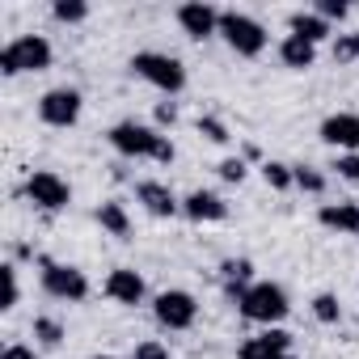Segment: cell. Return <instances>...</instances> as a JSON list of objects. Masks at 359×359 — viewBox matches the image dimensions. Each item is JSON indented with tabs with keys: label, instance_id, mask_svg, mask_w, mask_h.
Masks as SVG:
<instances>
[{
	"label": "cell",
	"instance_id": "cell-1",
	"mask_svg": "<svg viewBox=\"0 0 359 359\" xmlns=\"http://www.w3.org/2000/svg\"><path fill=\"white\" fill-rule=\"evenodd\" d=\"M131 72L140 81L156 85L161 93H182L187 89V68L177 64L173 55H165V51H140V55H131Z\"/></svg>",
	"mask_w": 359,
	"mask_h": 359
},
{
	"label": "cell",
	"instance_id": "cell-2",
	"mask_svg": "<svg viewBox=\"0 0 359 359\" xmlns=\"http://www.w3.org/2000/svg\"><path fill=\"white\" fill-rule=\"evenodd\" d=\"M237 309H241V317H245V321H254V325H266V330H271V325H279V321L287 317V309H292V304H287V292H283L279 283H271V279H266V283H254Z\"/></svg>",
	"mask_w": 359,
	"mask_h": 359
},
{
	"label": "cell",
	"instance_id": "cell-3",
	"mask_svg": "<svg viewBox=\"0 0 359 359\" xmlns=\"http://www.w3.org/2000/svg\"><path fill=\"white\" fill-rule=\"evenodd\" d=\"M51 68V43L43 34H22L0 51V72L18 76V72H47Z\"/></svg>",
	"mask_w": 359,
	"mask_h": 359
},
{
	"label": "cell",
	"instance_id": "cell-4",
	"mask_svg": "<svg viewBox=\"0 0 359 359\" xmlns=\"http://www.w3.org/2000/svg\"><path fill=\"white\" fill-rule=\"evenodd\" d=\"M220 39L241 55V60H254L266 51V30L262 22H254L250 13H237V9H224L220 13Z\"/></svg>",
	"mask_w": 359,
	"mask_h": 359
},
{
	"label": "cell",
	"instance_id": "cell-5",
	"mask_svg": "<svg viewBox=\"0 0 359 359\" xmlns=\"http://www.w3.org/2000/svg\"><path fill=\"white\" fill-rule=\"evenodd\" d=\"M161 140H165V135H161L156 127L135 123V118H123V123H114V127H110V144H114V152L135 156V161H156Z\"/></svg>",
	"mask_w": 359,
	"mask_h": 359
},
{
	"label": "cell",
	"instance_id": "cell-6",
	"mask_svg": "<svg viewBox=\"0 0 359 359\" xmlns=\"http://www.w3.org/2000/svg\"><path fill=\"white\" fill-rule=\"evenodd\" d=\"M39 266H43V287H47V296L68 300V304H81V300L89 296V279H85V271L64 266V262H55V258H43V254H39Z\"/></svg>",
	"mask_w": 359,
	"mask_h": 359
},
{
	"label": "cell",
	"instance_id": "cell-7",
	"mask_svg": "<svg viewBox=\"0 0 359 359\" xmlns=\"http://www.w3.org/2000/svg\"><path fill=\"white\" fill-rule=\"evenodd\" d=\"M22 195H26L39 212H64V208L72 203V187L64 182L60 173H51V169L30 173V177H26V187H22Z\"/></svg>",
	"mask_w": 359,
	"mask_h": 359
},
{
	"label": "cell",
	"instance_id": "cell-8",
	"mask_svg": "<svg viewBox=\"0 0 359 359\" xmlns=\"http://www.w3.org/2000/svg\"><path fill=\"white\" fill-rule=\"evenodd\" d=\"M152 317H156L161 330H191L195 317H199V304H195L191 292L169 287V292H161V296L152 300Z\"/></svg>",
	"mask_w": 359,
	"mask_h": 359
},
{
	"label": "cell",
	"instance_id": "cell-9",
	"mask_svg": "<svg viewBox=\"0 0 359 359\" xmlns=\"http://www.w3.org/2000/svg\"><path fill=\"white\" fill-rule=\"evenodd\" d=\"M81 106H85L81 89L60 85V89H47V93L39 97V118H43L47 127H72V123L81 118Z\"/></svg>",
	"mask_w": 359,
	"mask_h": 359
},
{
	"label": "cell",
	"instance_id": "cell-10",
	"mask_svg": "<svg viewBox=\"0 0 359 359\" xmlns=\"http://www.w3.org/2000/svg\"><path fill=\"white\" fill-rule=\"evenodd\" d=\"M177 26H182L195 43H203V39L220 34V9L203 5V0H187V5L177 9Z\"/></svg>",
	"mask_w": 359,
	"mask_h": 359
},
{
	"label": "cell",
	"instance_id": "cell-11",
	"mask_svg": "<svg viewBox=\"0 0 359 359\" xmlns=\"http://www.w3.org/2000/svg\"><path fill=\"white\" fill-rule=\"evenodd\" d=\"M279 355H292V334L279 330V325H271V330L245 338L241 351H237V359H279Z\"/></svg>",
	"mask_w": 359,
	"mask_h": 359
},
{
	"label": "cell",
	"instance_id": "cell-12",
	"mask_svg": "<svg viewBox=\"0 0 359 359\" xmlns=\"http://www.w3.org/2000/svg\"><path fill=\"white\" fill-rule=\"evenodd\" d=\"M321 140L330 148H342V152H359V114L351 110H338L321 123Z\"/></svg>",
	"mask_w": 359,
	"mask_h": 359
},
{
	"label": "cell",
	"instance_id": "cell-13",
	"mask_svg": "<svg viewBox=\"0 0 359 359\" xmlns=\"http://www.w3.org/2000/svg\"><path fill=\"white\" fill-rule=\"evenodd\" d=\"M135 199H140L144 212L156 216V220H173L177 212H182V199H173V191H169L165 182H140V187H135Z\"/></svg>",
	"mask_w": 359,
	"mask_h": 359
},
{
	"label": "cell",
	"instance_id": "cell-14",
	"mask_svg": "<svg viewBox=\"0 0 359 359\" xmlns=\"http://www.w3.org/2000/svg\"><path fill=\"white\" fill-rule=\"evenodd\" d=\"M182 212H187L195 224H216V220L229 216V203H224L216 191H191V195L182 199Z\"/></svg>",
	"mask_w": 359,
	"mask_h": 359
},
{
	"label": "cell",
	"instance_id": "cell-15",
	"mask_svg": "<svg viewBox=\"0 0 359 359\" xmlns=\"http://www.w3.org/2000/svg\"><path fill=\"white\" fill-rule=\"evenodd\" d=\"M102 292L114 300V304H140L144 300V279L135 275V271H127V266H118V271H110L106 275V283H102Z\"/></svg>",
	"mask_w": 359,
	"mask_h": 359
},
{
	"label": "cell",
	"instance_id": "cell-16",
	"mask_svg": "<svg viewBox=\"0 0 359 359\" xmlns=\"http://www.w3.org/2000/svg\"><path fill=\"white\" fill-rule=\"evenodd\" d=\"M220 279H224V296H229L233 304H241L245 292L254 287V283H250V279H254V262H250V258H224V262H220Z\"/></svg>",
	"mask_w": 359,
	"mask_h": 359
},
{
	"label": "cell",
	"instance_id": "cell-17",
	"mask_svg": "<svg viewBox=\"0 0 359 359\" xmlns=\"http://www.w3.org/2000/svg\"><path fill=\"white\" fill-rule=\"evenodd\" d=\"M317 220H321L325 229H334V233L355 237V233H359V203H321Z\"/></svg>",
	"mask_w": 359,
	"mask_h": 359
},
{
	"label": "cell",
	"instance_id": "cell-18",
	"mask_svg": "<svg viewBox=\"0 0 359 359\" xmlns=\"http://www.w3.org/2000/svg\"><path fill=\"white\" fill-rule=\"evenodd\" d=\"M287 30H292L296 39H304V43H313V47L330 39V22H325V18H317V13H304V9L287 18Z\"/></svg>",
	"mask_w": 359,
	"mask_h": 359
},
{
	"label": "cell",
	"instance_id": "cell-19",
	"mask_svg": "<svg viewBox=\"0 0 359 359\" xmlns=\"http://www.w3.org/2000/svg\"><path fill=\"white\" fill-rule=\"evenodd\" d=\"M279 60H283V68L304 72V68H313V64H317V47H313V43H304V39H296V34H287V39L279 43Z\"/></svg>",
	"mask_w": 359,
	"mask_h": 359
},
{
	"label": "cell",
	"instance_id": "cell-20",
	"mask_svg": "<svg viewBox=\"0 0 359 359\" xmlns=\"http://www.w3.org/2000/svg\"><path fill=\"white\" fill-rule=\"evenodd\" d=\"M97 224H102L110 237H118V241L131 237V220H127L123 203H102V208H97Z\"/></svg>",
	"mask_w": 359,
	"mask_h": 359
},
{
	"label": "cell",
	"instance_id": "cell-21",
	"mask_svg": "<svg viewBox=\"0 0 359 359\" xmlns=\"http://www.w3.org/2000/svg\"><path fill=\"white\" fill-rule=\"evenodd\" d=\"M262 177H266V187H271V191H287V187H296V169L283 165V161H266V165H262Z\"/></svg>",
	"mask_w": 359,
	"mask_h": 359
},
{
	"label": "cell",
	"instance_id": "cell-22",
	"mask_svg": "<svg viewBox=\"0 0 359 359\" xmlns=\"http://www.w3.org/2000/svg\"><path fill=\"white\" fill-rule=\"evenodd\" d=\"M313 317H317L321 325H338V321H342V304H338V296H330V292L313 296Z\"/></svg>",
	"mask_w": 359,
	"mask_h": 359
},
{
	"label": "cell",
	"instance_id": "cell-23",
	"mask_svg": "<svg viewBox=\"0 0 359 359\" xmlns=\"http://www.w3.org/2000/svg\"><path fill=\"white\" fill-rule=\"evenodd\" d=\"M51 13H55V22L72 26V22H85V18H89V5H85V0H55Z\"/></svg>",
	"mask_w": 359,
	"mask_h": 359
},
{
	"label": "cell",
	"instance_id": "cell-24",
	"mask_svg": "<svg viewBox=\"0 0 359 359\" xmlns=\"http://www.w3.org/2000/svg\"><path fill=\"white\" fill-rule=\"evenodd\" d=\"M195 127H199V135H208L212 144H229V140H233V131H229L224 118H216V114H199Z\"/></svg>",
	"mask_w": 359,
	"mask_h": 359
},
{
	"label": "cell",
	"instance_id": "cell-25",
	"mask_svg": "<svg viewBox=\"0 0 359 359\" xmlns=\"http://www.w3.org/2000/svg\"><path fill=\"white\" fill-rule=\"evenodd\" d=\"M34 338H39L43 346H60V342H64V325H60L55 317H34Z\"/></svg>",
	"mask_w": 359,
	"mask_h": 359
},
{
	"label": "cell",
	"instance_id": "cell-26",
	"mask_svg": "<svg viewBox=\"0 0 359 359\" xmlns=\"http://www.w3.org/2000/svg\"><path fill=\"white\" fill-rule=\"evenodd\" d=\"M292 169H296V187H300V191H309V195H321V191H325V177H321L313 165H292Z\"/></svg>",
	"mask_w": 359,
	"mask_h": 359
},
{
	"label": "cell",
	"instance_id": "cell-27",
	"mask_svg": "<svg viewBox=\"0 0 359 359\" xmlns=\"http://www.w3.org/2000/svg\"><path fill=\"white\" fill-rule=\"evenodd\" d=\"M0 279H5V304H0V309H13L18 304V296H22V287H18V266L13 262H5V266H0Z\"/></svg>",
	"mask_w": 359,
	"mask_h": 359
},
{
	"label": "cell",
	"instance_id": "cell-28",
	"mask_svg": "<svg viewBox=\"0 0 359 359\" xmlns=\"http://www.w3.org/2000/svg\"><path fill=\"white\" fill-rule=\"evenodd\" d=\"M334 169H338L342 182H355V187H359V152H338Z\"/></svg>",
	"mask_w": 359,
	"mask_h": 359
},
{
	"label": "cell",
	"instance_id": "cell-29",
	"mask_svg": "<svg viewBox=\"0 0 359 359\" xmlns=\"http://www.w3.org/2000/svg\"><path fill=\"white\" fill-rule=\"evenodd\" d=\"M317 18H325V22H342L346 13H351V5L346 0H317V9H313Z\"/></svg>",
	"mask_w": 359,
	"mask_h": 359
},
{
	"label": "cell",
	"instance_id": "cell-30",
	"mask_svg": "<svg viewBox=\"0 0 359 359\" xmlns=\"http://www.w3.org/2000/svg\"><path fill=\"white\" fill-rule=\"evenodd\" d=\"M220 177H224V182H245V161L241 156L220 161Z\"/></svg>",
	"mask_w": 359,
	"mask_h": 359
},
{
	"label": "cell",
	"instance_id": "cell-31",
	"mask_svg": "<svg viewBox=\"0 0 359 359\" xmlns=\"http://www.w3.org/2000/svg\"><path fill=\"white\" fill-rule=\"evenodd\" d=\"M334 60L338 64H351L355 60V34H338L334 39Z\"/></svg>",
	"mask_w": 359,
	"mask_h": 359
},
{
	"label": "cell",
	"instance_id": "cell-32",
	"mask_svg": "<svg viewBox=\"0 0 359 359\" xmlns=\"http://www.w3.org/2000/svg\"><path fill=\"white\" fill-rule=\"evenodd\" d=\"M131 359H169V351H165L161 342H140V346L131 351Z\"/></svg>",
	"mask_w": 359,
	"mask_h": 359
},
{
	"label": "cell",
	"instance_id": "cell-33",
	"mask_svg": "<svg viewBox=\"0 0 359 359\" xmlns=\"http://www.w3.org/2000/svg\"><path fill=\"white\" fill-rule=\"evenodd\" d=\"M156 123H161V127H173V123H177V106H173V102H161V106H156Z\"/></svg>",
	"mask_w": 359,
	"mask_h": 359
},
{
	"label": "cell",
	"instance_id": "cell-34",
	"mask_svg": "<svg viewBox=\"0 0 359 359\" xmlns=\"http://www.w3.org/2000/svg\"><path fill=\"white\" fill-rule=\"evenodd\" d=\"M5 359H39V355H34L30 346H22V342H9V346H5Z\"/></svg>",
	"mask_w": 359,
	"mask_h": 359
},
{
	"label": "cell",
	"instance_id": "cell-35",
	"mask_svg": "<svg viewBox=\"0 0 359 359\" xmlns=\"http://www.w3.org/2000/svg\"><path fill=\"white\" fill-rule=\"evenodd\" d=\"M355 60H359V30H355Z\"/></svg>",
	"mask_w": 359,
	"mask_h": 359
},
{
	"label": "cell",
	"instance_id": "cell-36",
	"mask_svg": "<svg viewBox=\"0 0 359 359\" xmlns=\"http://www.w3.org/2000/svg\"><path fill=\"white\" fill-rule=\"evenodd\" d=\"M93 359H114V355H93Z\"/></svg>",
	"mask_w": 359,
	"mask_h": 359
},
{
	"label": "cell",
	"instance_id": "cell-37",
	"mask_svg": "<svg viewBox=\"0 0 359 359\" xmlns=\"http://www.w3.org/2000/svg\"><path fill=\"white\" fill-rule=\"evenodd\" d=\"M279 359H296V355H279Z\"/></svg>",
	"mask_w": 359,
	"mask_h": 359
}]
</instances>
